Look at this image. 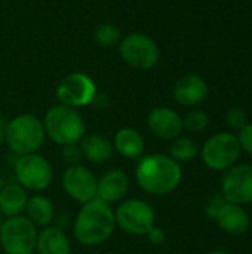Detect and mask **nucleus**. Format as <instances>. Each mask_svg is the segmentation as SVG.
I'll use <instances>...</instances> for the list:
<instances>
[{"label": "nucleus", "instance_id": "obj_1", "mask_svg": "<svg viewBox=\"0 0 252 254\" xmlns=\"http://www.w3.org/2000/svg\"><path fill=\"white\" fill-rule=\"evenodd\" d=\"M183 180L181 164L165 153L143 155L135 167V182L149 195L165 196L172 193Z\"/></svg>", "mask_w": 252, "mask_h": 254}, {"label": "nucleus", "instance_id": "obj_10", "mask_svg": "<svg viewBox=\"0 0 252 254\" xmlns=\"http://www.w3.org/2000/svg\"><path fill=\"white\" fill-rule=\"evenodd\" d=\"M95 82L85 73L74 71L67 74L56 86V100L59 104L79 109L94 103L97 97Z\"/></svg>", "mask_w": 252, "mask_h": 254}, {"label": "nucleus", "instance_id": "obj_15", "mask_svg": "<svg viewBox=\"0 0 252 254\" xmlns=\"http://www.w3.org/2000/svg\"><path fill=\"white\" fill-rule=\"evenodd\" d=\"M208 92H209L208 83L202 76L186 74L177 80L172 95L178 104L184 107H195L206 100Z\"/></svg>", "mask_w": 252, "mask_h": 254}, {"label": "nucleus", "instance_id": "obj_25", "mask_svg": "<svg viewBox=\"0 0 252 254\" xmlns=\"http://www.w3.org/2000/svg\"><path fill=\"white\" fill-rule=\"evenodd\" d=\"M226 122L227 125L232 128V129H238L241 131L247 124H248V118H247V113L239 109V107H232L227 110L226 113Z\"/></svg>", "mask_w": 252, "mask_h": 254}, {"label": "nucleus", "instance_id": "obj_2", "mask_svg": "<svg viewBox=\"0 0 252 254\" xmlns=\"http://www.w3.org/2000/svg\"><path fill=\"white\" fill-rule=\"evenodd\" d=\"M114 229V210L98 198L83 204L73 222L74 238L85 247L104 244L113 235Z\"/></svg>", "mask_w": 252, "mask_h": 254}, {"label": "nucleus", "instance_id": "obj_7", "mask_svg": "<svg viewBox=\"0 0 252 254\" xmlns=\"http://www.w3.org/2000/svg\"><path fill=\"white\" fill-rule=\"evenodd\" d=\"M241 146L233 132H217L202 146L201 156L203 164L212 171H227L236 165L241 156Z\"/></svg>", "mask_w": 252, "mask_h": 254}, {"label": "nucleus", "instance_id": "obj_3", "mask_svg": "<svg viewBox=\"0 0 252 254\" xmlns=\"http://www.w3.org/2000/svg\"><path fill=\"white\" fill-rule=\"evenodd\" d=\"M42 122L46 137L58 146L76 144L86 135V125L77 109L59 103L45 113Z\"/></svg>", "mask_w": 252, "mask_h": 254}, {"label": "nucleus", "instance_id": "obj_18", "mask_svg": "<svg viewBox=\"0 0 252 254\" xmlns=\"http://www.w3.org/2000/svg\"><path fill=\"white\" fill-rule=\"evenodd\" d=\"M28 193L18 183H7L0 189V214L3 217L22 216L27 207Z\"/></svg>", "mask_w": 252, "mask_h": 254}, {"label": "nucleus", "instance_id": "obj_20", "mask_svg": "<svg viewBox=\"0 0 252 254\" xmlns=\"http://www.w3.org/2000/svg\"><path fill=\"white\" fill-rule=\"evenodd\" d=\"M82 156L92 164H104L113 155V143L102 134H89L79 141Z\"/></svg>", "mask_w": 252, "mask_h": 254}, {"label": "nucleus", "instance_id": "obj_13", "mask_svg": "<svg viewBox=\"0 0 252 254\" xmlns=\"http://www.w3.org/2000/svg\"><path fill=\"white\" fill-rule=\"evenodd\" d=\"M147 128L154 137L166 141H172L174 138L180 137L184 129L183 118L178 115V112L165 106L154 107L149 113Z\"/></svg>", "mask_w": 252, "mask_h": 254}, {"label": "nucleus", "instance_id": "obj_22", "mask_svg": "<svg viewBox=\"0 0 252 254\" xmlns=\"http://www.w3.org/2000/svg\"><path fill=\"white\" fill-rule=\"evenodd\" d=\"M174 161H177L178 164L183 162H190L193 161L198 155H199V147L196 144L195 140H192L190 137H177L171 141L169 146V153H168Z\"/></svg>", "mask_w": 252, "mask_h": 254}, {"label": "nucleus", "instance_id": "obj_26", "mask_svg": "<svg viewBox=\"0 0 252 254\" xmlns=\"http://www.w3.org/2000/svg\"><path fill=\"white\" fill-rule=\"evenodd\" d=\"M61 158L64 159L65 164H68V167L70 165H77L82 161V158H83L79 143L61 146Z\"/></svg>", "mask_w": 252, "mask_h": 254}, {"label": "nucleus", "instance_id": "obj_17", "mask_svg": "<svg viewBox=\"0 0 252 254\" xmlns=\"http://www.w3.org/2000/svg\"><path fill=\"white\" fill-rule=\"evenodd\" d=\"M36 254H71V243L65 231L50 225L37 234Z\"/></svg>", "mask_w": 252, "mask_h": 254}, {"label": "nucleus", "instance_id": "obj_6", "mask_svg": "<svg viewBox=\"0 0 252 254\" xmlns=\"http://www.w3.org/2000/svg\"><path fill=\"white\" fill-rule=\"evenodd\" d=\"M116 228H120L128 235L146 237V234L156 225V214L149 202L132 198L119 202L114 210Z\"/></svg>", "mask_w": 252, "mask_h": 254}, {"label": "nucleus", "instance_id": "obj_5", "mask_svg": "<svg viewBox=\"0 0 252 254\" xmlns=\"http://www.w3.org/2000/svg\"><path fill=\"white\" fill-rule=\"evenodd\" d=\"M37 228L22 214L3 219L0 247L4 254H36Z\"/></svg>", "mask_w": 252, "mask_h": 254}, {"label": "nucleus", "instance_id": "obj_21", "mask_svg": "<svg viewBox=\"0 0 252 254\" xmlns=\"http://www.w3.org/2000/svg\"><path fill=\"white\" fill-rule=\"evenodd\" d=\"M25 217L36 226V228H46L53 223L55 219V207L53 202L45 195H33L28 196L27 207L24 211Z\"/></svg>", "mask_w": 252, "mask_h": 254}, {"label": "nucleus", "instance_id": "obj_11", "mask_svg": "<svg viewBox=\"0 0 252 254\" xmlns=\"http://www.w3.org/2000/svg\"><path fill=\"white\" fill-rule=\"evenodd\" d=\"M61 185L64 192L76 202L86 204L97 198L98 179L85 165H70L62 174Z\"/></svg>", "mask_w": 252, "mask_h": 254}, {"label": "nucleus", "instance_id": "obj_33", "mask_svg": "<svg viewBox=\"0 0 252 254\" xmlns=\"http://www.w3.org/2000/svg\"><path fill=\"white\" fill-rule=\"evenodd\" d=\"M1 217H3V216L0 214V226H1V222H3V219H1Z\"/></svg>", "mask_w": 252, "mask_h": 254}, {"label": "nucleus", "instance_id": "obj_4", "mask_svg": "<svg viewBox=\"0 0 252 254\" xmlns=\"http://www.w3.org/2000/svg\"><path fill=\"white\" fill-rule=\"evenodd\" d=\"M45 138L43 122L31 113L18 115L4 125V144L18 156L39 152Z\"/></svg>", "mask_w": 252, "mask_h": 254}, {"label": "nucleus", "instance_id": "obj_30", "mask_svg": "<svg viewBox=\"0 0 252 254\" xmlns=\"http://www.w3.org/2000/svg\"><path fill=\"white\" fill-rule=\"evenodd\" d=\"M70 217H68V214H55V219H53V226H56V228H59V229H62V231H65L68 226H70Z\"/></svg>", "mask_w": 252, "mask_h": 254}, {"label": "nucleus", "instance_id": "obj_32", "mask_svg": "<svg viewBox=\"0 0 252 254\" xmlns=\"http://www.w3.org/2000/svg\"><path fill=\"white\" fill-rule=\"evenodd\" d=\"M209 254H232V253H229V252H226V250H214V252H211Z\"/></svg>", "mask_w": 252, "mask_h": 254}, {"label": "nucleus", "instance_id": "obj_16", "mask_svg": "<svg viewBox=\"0 0 252 254\" xmlns=\"http://www.w3.org/2000/svg\"><path fill=\"white\" fill-rule=\"evenodd\" d=\"M214 220L221 231L233 237L245 234L251 225V219L247 210L242 205H236L232 202H226L217 213Z\"/></svg>", "mask_w": 252, "mask_h": 254}, {"label": "nucleus", "instance_id": "obj_23", "mask_svg": "<svg viewBox=\"0 0 252 254\" xmlns=\"http://www.w3.org/2000/svg\"><path fill=\"white\" fill-rule=\"evenodd\" d=\"M94 40L101 46V48H111L120 43L122 40V31L117 25L105 22L97 27L94 33Z\"/></svg>", "mask_w": 252, "mask_h": 254}, {"label": "nucleus", "instance_id": "obj_28", "mask_svg": "<svg viewBox=\"0 0 252 254\" xmlns=\"http://www.w3.org/2000/svg\"><path fill=\"white\" fill-rule=\"evenodd\" d=\"M227 201L224 199L223 195H214L209 198L208 204H206V216L211 217V219H215L217 213L221 210V207L226 204Z\"/></svg>", "mask_w": 252, "mask_h": 254}, {"label": "nucleus", "instance_id": "obj_27", "mask_svg": "<svg viewBox=\"0 0 252 254\" xmlns=\"http://www.w3.org/2000/svg\"><path fill=\"white\" fill-rule=\"evenodd\" d=\"M236 137H238L241 150L247 152L248 155H251L252 156V124H247V125L239 131V134H238Z\"/></svg>", "mask_w": 252, "mask_h": 254}, {"label": "nucleus", "instance_id": "obj_29", "mask_svg": "<svg viewBox=\"0 0 252 254\" xmlns=\"http://www.w3.org/2000/svg\"><path fill=\"white\" fill-rule=\"evenodd\" d=\"M146 237H147L149 243L153 244V246H162V244L165 243V240H166L165 231H163L162 228L156 226V225L146 234Z\"/></svg>", "mask_w": 252, "mask_h": 254}, {"label": "nucleus", "instance_id": "obj_19", "mask_svg": "<svg viewBox=\"0 0 252 254\" xmlns=\"http://www.w3.org/2000/svg\"><path fill=\"white\" fill-rule=\"evenodd\" d=\"M113 143V149L122 155L126 159H140L144 155V149H146V143L143 135L134 129V128H120L116 135Z\"/></svg>", "mask_w": 252, "mask_h": 254}, {"label": "nucleus", "instance_id": "obj_31", "mask_svg": "<svg viewBox=\"0 0 252 254\" xmlns=\"http://www.w3.org/2000/svg\"><path fill=\"white\" fill-rule=\"evenodd\" d=\"M4 144V127L0 124V147Z\"/></svg>", "mask_w": 252, "mask_h": 254}, {"label": "nucleus", "instance_id": "obj_24", "mask_svg": "<svg viewBox=\"0 0 252 254\" xmlns=\"http://www.w3.org/2000/svg\"><path fill=\"white\" fill-rule=\"evenodd\" d=\"M208 125H209V116L206 115V112L199 109H192L183 118L184 129L190 132H202L208 128Z\"/></svg>", "mask_w": 252, "mask_h": 254}, {"label": "nucleus", "instance_id": "obj_8", "mask_svg": "<svg viewBox=\"0 0 252 254\" xmlns=\"http://www.w3.org/2000/svg\"><path fill=\"white\" fill-rule=\"evenodd\" d=\"M16 183L25 190L42 192L48 189L53 179L50 162L40 153H27L16 158L13 165Z\"/></svg>", "mask_w": 252, "mask_h": 254}, {"label": "nucleus", "instance_id": "obj_14", "mask_svg": "<svg viewBox=\"0 0 252 254\" xmlns=\"http://www.w3.org/2000/svg\"><path fill=\"white\" fill-rule=\"evenodd\" d=\"M131 180L123 170H110L101 179H98L97 198L102 202L111 205L119 204L125 199L129 192Z\"/></svg>", "mask_w": 252, "mask_h": 254}, {"label": "nucleus", "instance_id": "obj_12", "mask_svg": "<svg viewBox=\"0 0 252 254\" xmlns=\"http://www.w3.org/2000/svg\"><path fill=\"white\" fill-rule=\"evenodd\" d=\"M221 195L227 202L236 205L252 204V165L239 164L224 171Z\"/></svg>", "mask_w": 252, "mask_h": 254}, {"label": "nucleus", "instance_id": "obj_9", "mask_svg": "<svg viewBox=\"0 0 252 254\" xmlns=\"http://www.w3.org/2000/svg\"><path fill=\"white\" fill-rule=\"evenodd\" d=\"M119 52L122 60L137 70L153 68L160 57L157 43L147 34L131 33L120 40Z\"/></svg>", "mask_w": 252, "mask_h": 254}]
</instances>
